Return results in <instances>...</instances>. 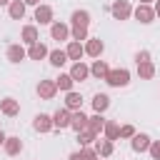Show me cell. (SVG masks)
I'll return each instance as SVG.
<instances>
[{"label":"cell","mask_w":160,"mask_h":160,"mask_svg":"<svg viewBox=\"0 0 160 160\" xmlns=\"http://www.w3.org/2000/svg\"><path fill=\"white\" fill-rule=\"evenodd\" d=\"M55 85H58V90H72V85H75V80L70 78V72H60V78H55Z\"/></svg>","instance_id":"cell-29"},{"label":"cell","mask_w":160,"mask_h":160,"mask_svg":"<svg viewBox=\"0 0 160 160\" xmlns=\"http://www.w3.org/2000/svg\"><path fill=\"white\" fill-rule=\"evenodd\" d=\"M110 12H112L115 20H128L132 15V5H130V0H115L110 5Z\"/></svg>","instance_id":"cell-2"},{"label":"cell","mask_w":160,"mask_h":160,"mask_svg":"<svg viewBox=\"0 0 160 160\" xmlns=\"http://www.w3.org/2000/svg\"><path fill=\"white\" fill-rule=\"evenodd\" d=\"M102 128H105V118H102V112H95V115L88 118V130H92L95 135H100Z\"/></svg>","instance_id":"cell-24"},{"label":"cell","mask_w":160,"mask_h":160,"mask_svg":"<svg viewBox=\"0 0 160 160\" xmlns=\"http://www.w3.org/2000/svg\"><path fill=\"white\" fill-rule=\"evenodd\" d=\"M148 152H150V158H152V160H160V140H150Z\"/></svg>","instance_id":"cell-32"},{"label":"cell","mask_w":160,"mask_h":160,"mask_svg":"<svg viewBox=\"0 0 160 160\" xmlns=\"http://www.w3.org/2000/svg\"><path fill=\"white\" fill-rule=\"evenodd\" d=\"M132 15H135V20L142 22V25H150V22L155 20V10H152V5H142V2H138V8L132 10Z\"/></svg>","instance_id":"cell-3"},{"label":"cell","mask_w":160,"mask_h":160,"mask_svg":"<svg viewBox=\"0 0 160 160\" xmlns=\"http://www.w3.org/2000/svg\"><path fill=\"white\" fill-rule=\"evenodd\" d=\"M52 128H58V130L70 128V110H68V108L55 110V115H52Z\"/></svg>","instance_id":"cell-11"},{"label":"cell","mask_w":160,"mask_h":160,"mask_svg":"<svg viewBox=\"0 0 160 160\" xmlns=\"http://www.w3.org/2000/svg\"><path fill=\"white\" fill-rule=\"evenodd\" d=\"M108 108H110V98H108L105 92H98V95L92 98V110H95V112H105Z\"/></svg>","instance_id":"cell-28"},{"label":"cell","mask_w":160,"mask_h":160,"mask_svg":"<svg viewBox=\"0 0 160 160\" xmlns=\"http://www.w3.org/2000/svg\"><path fill=\"white\" fill-rule=\"evenodd\" d=\"M20 40H22L25 45H32V42H38V40H40V35H38V28H35V25H25V28L20 30Z\"/></svg>","instance_id":"cell-20"},{"label":"cell","mask_w":160,"mask_h":160,"mask_svg":"<svg viewBox=\"0 0 160 160\" xmlns=\"http://www.w3.org/2000/svg\"><path fill=\"white\" fill-rule=\"evenodd\" d=\"M65 108H68L70 112H75V110H82V95H80V92H72V90H68V95H65Z\"/></svg>","instance_id":"cell-17"},{"label":"cell","mask_w":160,"mask_h":160,"mask_svg":"<svg viewBox=\"0 0 160 160\" xmlns=\"http://www.w3.org/2000/svg\"><path fill=\"white\" fill-rule=\"evenodd\" d=\"M140 2H142V5H150V2H152V0H140Z\"/></svg>","instance_id":"cell-39"},{"label":"cell","mask_w":160,"mask_h":160,"mask_svg":"<svg viewBox=\"0 0 160 160\" xmlns=\"http://www.w3.org/2000/svg\"><path fill=\"white\" fill-rule=\"evenodd\" d=\"M48 60H50L52 68H62V65L68 62V52H65V50H50V52H48Z\"/></svg>","instance_id":"cell-25"},{"label":"cell","mask_w":160,"mask_h":160,"mask_svg":"<svg viewBox=\"0 0 160 160\" xmlns=\"http://www.w3.org/2000/svg\"><path fill=\"white\" fill-rule=\"evenodd\" d=\"M55 92H58L55 80H40V82H38V95H40L42 100H52Z\"/></svg>","instance_id":"cell-6"},{"label":"cell","mask_w":160,"mask_h":160,"mask_svg":"<svg viewBox=\"0 0 160 160\" xmlns=\"http://www.w3.org/2000/svg\"><path fill=\"white\" fill-rule=\"evenodd\" d=\"M108 70H110V68H108V62H105V60H100V58H95V60H92V65H90V75H92V78H98V80H102V78L108 75Z\"/></svg>","instance_id":"cell-22"},{"label":"cell","mask_w":160,"mask_h":160,"mask_svg":"<svg viewBox=\"0 0 160 160\" xmlns=\"http://www.w3.org/2000/svg\"><path fill=\"white\" fill-rule=\"evenodd\" d=\"M32 128H35L38 132H50V130H52V115H45V112L35 115V120H32Z\"/></svg>","instance_id":"cell-12"},{"label":"cell","mask_w":160,"mask_h":160,"mask_svg":"<svg viewBox=\"0 0 160 160\" xmlns=\"http://www.w3.org/2000/svg\"><path fill=\"white\" fill-rule=\"evenodd\" d=\"M112 150H115L112 140H108V138L95 140V152H98V158H110V155H112Z\"/></svg>","instance_id":"cell-18"},{"label":"cell","mask_w":160,"mask_h":160,"mask_svg":"<svg viewBox=\"0 0 160 160\" xmlns=\"http://www.w3.org/2000/svg\"><path fill=\"white\" fill-rule=\"evenodd\" d=\"M65 52H68V60L78 62V60L85 55V48H82V42H78V40H70V42H68V48H65Z\"/></svg>","instance_id":"cell-14"},{"label":"cell","mask_w":160,"mask_h":160,"mask_svg":"<svg viewBox=\"0 0 160 160\" xmlns=\"http://www.w3.org/2000/svg\"><path fill=\"white\" fill-rule=\"evenodd\" d=\"M70 22H72V28H88L90 25V12L88 10H75L70 15Z\"/></svg>","instance_id":"cell-19"},{"label":"cell","mask_w":160,"mask_h":160,"mask_svg":"<svg viewBox=\"0 0 160 160\" xmlns=\"http://www.w3.org/2000/svg\"><path fill=\"white\" fill-rule=\"evenodd\" d=\"M5 138H8V135H5V132H2V130H0V145H2V142H5Z\"/></svg>","instance_id":"cell-37"},{"label":"cell","mask_w":160,"mask_h":160,"mask_svg":"<svg viewBox=\"0 0 160 160\" xmlns=\"http://www.w3.org/2000/svg\"><path fill=\"white\" fill-rule=\"evenodd\" d=\"M0 112L8 115V118H15V115L20 112V100H15V98H2V100H0Z\"/></svg>","instance_id":"cell-7"},{"label":"cell","mask_w":160,"mask_h":160,"mask_svg":"<svg viewBox=\"0 0 160 160\" xmlns=\"http://www.w3.org/2000/svg\"><path fill=\"white\" fill-rule=\"evenodd\" d=\"M70 128H72L75 132L85 130V128H88V115H85L82 110H75V112H70Z\"/></svg>","instance_id":"cell-15"},{"label":"cell","mask_w":160,"mask_h":160,"mask_svg":"<svg viewBox=\"0 0 160 160\" xmlns=\"http://www.w3.org/2000/svg\"><path fill=\"white\" fill-rule=\"evenodd\" d=\"M132 135H135L132 125H120V138H132Z\"/></svg>","instance_id":"cell-33"},{"label":"cell","mask_w":160,"mask_h":160,"mask_svg":"<svg viewBox=\"0 0 160 160\" xmlns=\"http://www.w3.org/2000/svg\"><path fill=\"white\" fill-rule=\"evenodd\" d=\"M98 160H105V158H98Z\"/></svg>","instance_id":"cell-40"},{"label":"cell","mask_w":160,"mask_h":160,"mask_svg":"<svg viewBox=\"0 0 160 160\" xmlns=\"http://www.w3.org/2000/svg\"><path fill=\"white\" fill-rule=\"evenodd\" d=\"M102 132H105V138L108 140H118L120 138V122H115V120H105V128H102Z\"/></svg>","instance_id":"cell-26"},{"label":"cell","mask_w":160,"mask_h":160,"mask_svg":"<svg viewBox=\"0 0 160 160\" xmlns=\"http://www.w3.org/2000/svg\"><path fill=\"white\" fill-rule=\"evenodd\" d=\"M2 5H10V0H0V8H2Z\"/></svg>","instance_id":"cell-38"},{"label":"cell","mask_w":160,"mask_h":160,"mask_svg":"<svg viewBox=\"0 0 160 160\" xmlns=\"http://www.w3.org/2000/svg\"><path fill=\"white\" fill-rule=\"evenodd\" d=\"M138 75L140 80H152L155 78V65L148 60V62H138Z\"/></svg>","instance_id":"cell-27"},{"label":"cell","mask_w":160,"mask_h":160,"mask_svg":"<svg viewBox=\"0 0 160 160\" xmlns=\"http://www.w3.org/2000/svg\"><path fill=\"white\" fill-rule=\"evenodd\" d=\"M95 140H98V135H95L92 130H88V128L78 132V142H80V148H82V145H90V142H95Z\"/></svg>","instance_id":"cell-30"},{"label":"cell","mask_w":160,"mask_h":160,"mask_svg":"<svg viewBox=\"0 0 160 160\" xmlns=\"http://www.w3.org/2000/svg\"><path fill=\"white\" fill-rule=\"evenodd\" d=\"M82 48H85V55H90V58H100L102 50H105V42H102L100 38H88V42H85Z\"/></svg>","instance_id":"cell-4"},{"label":"cell","mask_w":160,"mask_h":160,"mask_svg":"<svg viewBox=\"0 0 160 160\" xmlns=\"http://www.w3.org/2000/svg\"><path fill=\"white\" fill-rule=\"evenodd\" d=\"M130 148H132L135 152H148V148H150V138H148L145 132H135V135L130 138Z\"/></svg>","instance_id":"cell-9"},{"label":"cell","mask_w":160,"mask_h":160,"mask_svg":"<svg viewBox=\"0 0 160 160\" xmlns=\"http://www.w3.org/2000/svg\"><path fill=\"white\" fill-rule=\"evenodd\" d=\"M50 38L52 40H68L70 38V28L65 22H52L50 25Z\"/></svg>","instance_id":"cell-16"},{"label":"cell","mask_w":160,"mask_h":160,"mask_svg":"<svg viewBox=\"0 0 160 160\" xmlns=\"http://www.w3.org/2000/svg\"><path fill=\"white\" fill-rule=\"evenodd\" d=\"M48 52H50V50H48V48L38 40V42H32V45H30L28 58H30V60H45V58H48Z\"/></svg>","instance_id":"cell-21"},{"label":"cell","mask_w":160,"mask_h":160,"mask_svg":"<svg viewBox=\"0 0 160 160\" xmlns=\"http://www.w3.org/2000/svg\"><path fill=\"white\" fill-rule=\"evenodd\" d=\"M25 58H28V50L22 45H10L8 48V60L10 62H22Z\"/></svg>","instance_id":"cell-23"},{"label":"cell","mask_w":160,"mask_h":160,"mask_svg":"<svg viewBox=\"0 0 160 160\" xmlns=\"http://www.w3.org/2000/svg\"><path fill=\"white\" fill-rule=\"evenodd\" d=\"M152 10H155V18H160V0H155V8Z\"/></svg>","instance_id":"cell-36"},{"label":"cell","mask_w":160,"mask_h":160,"mask_svg":"<svg viewBox=\"0 0 160 160\" xmlns=\"http://www.w3.org/2000/svg\"><path fill=\"white\" fill-rule=\"evenodd\" d=\"M25 2L22 0H10V5H8V15H10V20H22L25 18Z\"/></svg>","instance_id":"cell-13"},{"label":"cell","mask_w":160,"mask_h":160,"mask_svg":"<svg viewBox=\"0 0 160 160\" xmlns=\"http://www.w3.org/2000/svg\"><path fill=\"white\" fill-rule=\"evenodd\" d=\"M70 78H72L75 82H82V80L90 78V68H88L82 60H78V62H72V68H70Z\"/></svg>","instance_id":"cell-5"},{"label":"cell","mask_w":160,"mask_h":160,"mask_svg":"<svg viewBox=\"0 0 160 160\" xmlns=\"http://www.w3.org/2000/svg\"><path fill=\"white\" fill-rule=\"evenodd\" d=\"M110 88H125L128 82H130V70H125V68H115V70H108V75L102 78Z\"/></svg>","instance_id":"cell-1"},{"label":"cell","mask_w":160,"mask_h":160,"mask_svg":"<svg viewBox=\"0 0 160 160\" xmlns=\"http://www.w3.org/2000/svg\"><path fill=\"white\" fill-rule=\"evenodd\" d=\"M2 148H5V155L15 158V155H20V152H22V140H20L18 135H10V138H5Z\"/></svg>","instance_id":"cell-8"},{"label":"cell","mask_w":160,"mask_h":160,"mask_svg":"<svg viewBox=\"0 0 160 160\" xmlns=\"http://www.w3.org/2000/svg\"><path fill=\"white\" fill-rule=\"evenodd\" d=\"M35 20H38L40 25H52V8L40 2V5L35 8Z\"/></svg>","instance_id":"cell-10"},{"label":"cell","mask_w":160,"mask_h":160,"mask_svg":"<svg viewBox=\"0 0 160 160\" xmlns=\"http://www.w3.org/2000/svg\"><path fill=\"white\" fill-rule=\"evenodd\" d=\"M148 60H150V52H148V50H140V52L135 55V62H148Z\"/></svg>","instance_id":"cell-34"},{"label":"cell","mask_w":160,"mask_h":160,"mask_svg":"<svg viewBox=\"0 0 160 160\" xmlns=\"http://www.w3.org/2000/svg\"><path fill=\"white\" fill-rule=\"evenodd\" d=\"M70 38L78 40V42L88 40V28H70Z\"/></svg>","instance_id":"cell-31"},{"label":"cell","mask_w":160,"mask_h":160,"mask_svg":"<svg viewBox=\"0 0 160 160\" xmlns=\"http://www.w3.org/2000/svg\"><path fill=\"white\" fill-rule=\"evenodd\" d=\"M22 2H25V5H32V8H38V5H40V0H22Z\"/></svg>","instance_id":"cell-35"}]
</instances>
